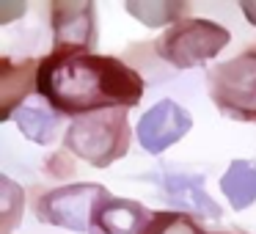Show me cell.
Returning <instances> with one entry per match:
<instances>
[{
  "mask_svg": "<svg viewBox=\"0 0 256 234\" xmlns=\"http://www.w3.org/2000/svg\"><path fill=\"white\" fill-rule=\"evenodd\" d=\"M42 96L56 110L80 113L110 110V108L138 105L144 96V80L138 72L124 66L118 58L91 56L78 50H56L39 64L36 74Z\"/></svg>",
  "mask_w": 256,
  "mask_h": 234,
  "instance_id": "1",
  "label": "cell"
},
{
  "mask_svg": "<svg viewBox=\"0 0 256 234\" xmlns=\"http://www.w3.org/2000/svg\"><path fill=\"white\" fill-rule=\"evenodd\" d=\"M127 146L130 127L127 113L122 110H105L78 118L66 130V149H72L80 160L91 162L96 168H105L113 160H118L127 152Z\"/></svg>",
  "mask_w": 256,
  "mask_h": 234,
  "instance_id": "2",
  "label": "cell"
},
{
  "mask_svg": "<svg viewBox=\"0 0 256 234\" xmlns=\"http://www.w3.org/2000/svg\"><path fill=\"white\" fill-rule=\"evenodd\" d=\"M210 94L228 116L256 122V50L220 64L210 74Z\"/></svg>",
  "mask_w": 256,
  "mask_h": 234,
  "instance_id": "3",
  "label": "cell"
},
{
  "mask_svg": "<svg viewBox=\"0 0 256 234\" xmlns=\"http://www.w3.org/2000/svg\"><path fill=\"white\" fill-rule=\"evenodd\" d=\"M228 44V30L212 20H184L176 22L157 44V52L176 69H190L196 64L215 58Z\"/></svg>",
  "mask_w": 256,
  "mask_h": 234,
  "instance_id": "4",
  "label": "cell"
},
{
  "mask_svg": "<svg viewBox=\"0 0 256 234\" xmlns=\"http://www.w3.org/2000/svg\"><path fill=\"white\" fill-rule=\"evenodd\" d=\"M108 201H110V193L102 184L80 182V184H66V188H58L52 193L42 196L36 212L47 223L66 226L72 232H88L100 206L108 204Z\"/></svg>",
  "mask_w": 256,
  "mask_h": 234,
  "instance_id": "5",
  "label": "cell"
},
{
  "mask_svg": "<svg viewBox=\"0 0 256 234\" xmlns=\"http://www.w3.org/2000/svg\"><path fill=\"white\" fill-rule=\"evenodd\" d=\"M190 127H193L190 113L176 102L162 100L149 113H144V118L138 124V140L146 152L157 154V152L168 149L171 144H176L182 135H188Z\"/></svg>",
  "mask_w": 256,
  "mask_h": 234,
  "instance_id": "6",
  "label": "cell"
},
{
  "mask_svg": "<svg viewBox=\"0 0 256 234\" xmlns=\"http://www.w3.org/2000/svg\"><path fill=\"white\" fill-rule=\"evenodd\" d=\"M56 50H78L94 44V3H56L52 6Z\"/></svg>",
  "mask_w": 256,
  "mask_h": 234,
  "instance_id": "7",
  "label": "cell"
},
{
  "mask_svg": "<svg viewBox=\"0 0 256 234\" xmlns=\"http://www.w3.org/2000/svg\"><path fill=\"white\" fill-rule=\"evenodd\" d=\"M34 66L36 61H22L20 66H12L8 58L0 61V116L3 118L12 116L14 108L34 88V74H39V69Z\"/></svg>",
  "mask_w": 256,
  "mask_h": 234,
  "instance_id": "8",
  "label": "cell"
},
{
  "mask_svg": "<svg viewBox=\"0 0 256 234\" xmlns=\"http://www.w3.org/2000/svg\"><path fill=\"white\" fill-rule=\"evenodd\" d=\"M94 223H100L105 234H140L146 228V210L127 198H110L100 206Z\"/></svg>",
  "mask_w": 256,
  "mask_h": 234,
  "instance_id": "9",
  "label": "cell"
},
{
  "mask_svg": "<svg viewBox=\"0 0 256 234\" xmlns=\"http://www.w3.org/2000/svg\"><path fill=\"white\" fill-rule=\"evenodd\" d=\"M166 193L171 196L176 204H184V206H193L198 215H206V218H220V206L204 193V182L201 176H184V174H166L160 176Z\"/></svg>",
  "mask_w": 256,
  "mask_h": 234,
  "instance_id": "10",
  "label": "cell"
},
{
  "mask_svg": "<svg viewBox=\"0 0 256 234\" xmlns=\"http://www.w3.org/2000/svg\"><path fill=\"white\" fill-rule=\"evenodd\" d=\"M220 188L234 210H245L256 201V166L248 160H234L223 174Z\"/></svg>",
  "mask_w": 256,
  "mask_h": 234,
  "instance_id": "11",
  "label": "cell"
},
{
  "mask_svg": "<svg viewBox=\"0 0 256 234\" xmlns=\"http://www.w3.org/2000/svg\"><path fill=\"white\" fill-rule=\"evenodd\" d=\"M14 118H17V127L22 130L30 140H36V144H50L56 130H58L56 113L39 110V108H20Z\"/></svg>",
  "mask_w": 256,
  "mask_h": 234,
  "instance_id": "12",
  "label": "cell"
},
{
  "mask_svg": "<svg viewBox=\"0 0 256 234\" xmlns=\"http://www.w3.org/2000/svg\"><path fill=\"white\" fill-rule=\"evenodd\" d=\"M184 3H127V12L149 28L174 22L179 14H184Z\"/></svg>",
  "mask_w": 256,
  "mask_h": 234,
  "instance_id": "13",
  "label": "cell"
},
{
  "mask_svg": "<svg viewBox=\"0 0 256 234\" xmlns=\"http://www.w3.org/2000/svg\"><path fill=\"white\" fill-rule=\"evenodd\" d=\"M140 234H201L198 226L182 212H157Z\"/></svg>",
  "mask_w": 256,
  "mask_h": 234,
  "instance_id": "14",
  "label": "cell"
},
{
  "mask_svg": "<svg viewBox=\"0 0 256 234\" xmlns=\"http://www.w3.org/2000/svg\"><path fill=\"white\" fill-rule=\"evenodd\" d=\"M0 212H3V234H8L17 215L22 212V188H17L8 176H0Z\"/></svg>",
  "mask_w": 256,
  "mask_h": 234,
  "instance_id": "15",
  "label": "cell"
},
{
  "mask_svg": "<svg viewBox=\"0 0 256 234\" xmlns=\"http://www.w3.org/2000/svg\"><path fill=\"white\" fill-rule=\"evenodd\" d=\"M25 6H12V3H0V22H8V20L14 17V14H22Z\"/></svg>",
  "mask_w": 256,
  "mask_h": 234,
  "instance_id": "16",
  "label": "cell"
},
{
  "mask_svg": "<svg viewBox=\"0 0 256 234\" xmlns=\"http://www.w3.org/2000/svg\"><path fill=\"white\" fill-rule=\"evenodd\" d=\"M242 14L248 17L250 25H256V0H250V3H242Z\"/></svg>",
  "mask_w": 256,
  "mask_h": 234,
  "instance_id": "17",
  "label": "cell"
}]
</instances>
